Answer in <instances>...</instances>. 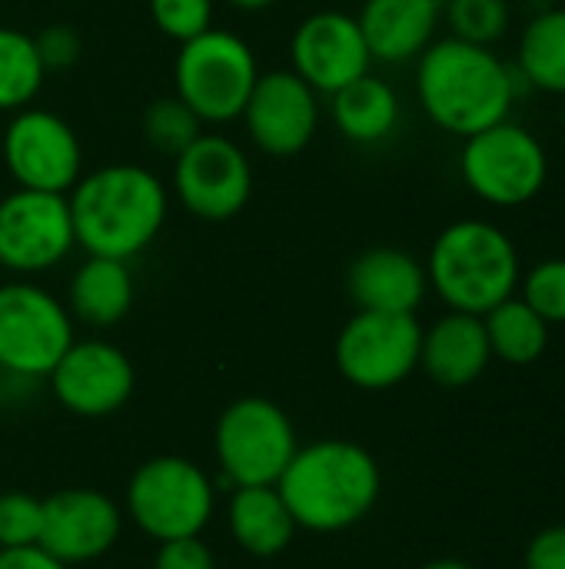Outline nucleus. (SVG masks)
<instances>
[{
	"mask_svg": "<svg viewBox=\"0 0 565 569\" xmlns=\"http://www.w3.org/2000/svg\"><path fill=\"white\" fill-rule=\"evenodd\" d=\"M519 90H529L493 47L436 37L416 57V100L430 123L460 140L509 120Z\"/></svg>",
	"mask_w": 565,
	"mask_h": 569,
	"instance_id": "obj_1",
	"label": "nucleus"
},
{
	"mask_svg": "<svg viewBox=\"0 0 565 569\" xmlns=\"http://www.w3.org/2000/svg\"><path fill=\"white\" fill-rule=\"evenodd\" d=\"M77 247L87 257L133 260L163 230L170 197L163 180L140 163H110L83 173L67 193Z\"/></svg>",
	"mask_w": 565,
	"mask_h": 569,
	"instance_id": "obj_2",
	"label": "nucleus"
},
{
	"mask_svg": "<svg viewBox=\"0 0 565 569\" xmlns=\"http://www.w3.org/2000/svg\"><path fill=\"white\" fill-rule=\"evenodd\" d=\"M276 490L300 530L343 533L373 513L383 473L366 447L333 437L300 447Z\"/></svg>",
	"mask_w": 565,
	"mask_h": 569,
	"instance_id": "obj_3",
	"label": "nucleus"
},
{
	"mask_svg": "<svg viewBox=\"0 0 565 569\" xmlns=\"http://www.w3.org/2000/svg\"><path fill=\"white\" fill-rule=\"evenodd\" d=\"M430 290L460 313L486 317L519 290V250L509 233L490 220H456L443 227L426 257Z\"/></svg>",
	"mask_w": 565,
	"mask_h": 569,
	"instance_id": "obj_4",
	"label": "nucleus"
},
{
	"mask_svg": "<svg viewBox=\"0 0 565 569\" xmlns=\"http://www.w3.org/2000/svg\"><path fill=\"white\" fill-rule=\"evenodd\" d=\"M256 77L260 63L253 47L216 27L180 43L173 60V93L200 117V123L240 120Z\"/></svg>",
	"mask_w": 565,
	"mask_h": 569,
	"instance_id": "obj_5",
	"label": "nucleus"
},
{
	"mask_svg": "<svg viewBox=\"0 0 565 569\" xmlns=\"http://www.w3.org/2000/svg\"><path fill=\"white\" fill-rule=\"evenodd\" d=\"M460 177L466 190L490 207H526L549 183V153L533 130L503 120L463 140Z\"/></svg>",
	"mask_w": 565,
	"mask_h": 569,
	"instance_id": "obj_6",
	"label": "nucleus"
},
{
	"mask_svg": "<svg viewBox=\"0 0 565 569\" xmlns=\"http://www.w3.org/2000/svg\"><path fill=\"white\" fill-rule=\"evenodd\" d=\"M213 510L216 487L186 457H153L127 483V513L157 543L200 537Z\"/></svg>",
	"mask_w": 565,
	"mask_h": 569,
	"instance_id": "obj_7",
	"label": "nucleus"
},
{
	"mask_svg": "<svg viewBox=\"0 0 565 569\" xmlns=\"http://www.w3.org/2000/svg\"><path fill=\"white\" fill-rule=\"evenodd\" d=\"M296 450L290 413L266 397H240L216 420L213 453L230 487H276Z\"/></svg>",
	"mask_w": 565,
	"mask_h": 569,
	"instance_id": "obj_8",
	"label": "nucleus"
},
{
	"mask_svg": "<svg viewBox=\"0 0 565 569\" xmlns=\"http://www.w3.org/2000/svg\"><path fill=\"white\" fill-rule=\"evenodd\" d=\"M70 343L67 303L30 280L0 283V373L7 380H47Z\"/></svg>",
	"mask_w": 565,
	"mask_h": 569,
	"instance_id": "obj_9",
	"label": "nucleus"
},
{
	"mask_svg": "<svg viewBox=\"0 0 565 569\" xmlns=\"http://www.w3.org/2000/svg\"><path fill=\"white\" fill-rule=\"evenodd\" d=\"M420 347L423 327L416 313L356 310L333 343V360L350 387L376 393L400 387L420 367Z\"/></svg>",
	"mask_w": 565,
	"mask_h": 569,
	"instance_id": "obj_10",
	"label": "nucleus"
},
{
	"mask_svg": "<svg viewBox=\"0 0 565 569\" xmlns=\"http://www.w3.org/2000/svg\"><path fill=\"white\" fill-rule=\"evenodd\" d=\"M173 193L196 220L226 223L243 213L253 197V167L236 140L200 133L173 157Z\"/></svg>",
	"mask_w": 565,
	"mask_h": 569,
	"instance_id": "obj_11",
	"label": "nucleus"
},
{
	"mask_svg": "<svg viewBox=\"0 0 565 569\" xmlns=\"http://www.w3.org/2000/svg\"><path fill=\"white\" fill-rule=\"evenodd\" d=\"M0 157L10 180L23 190L70 193L83 177V147L73 127L40 107H23L10 117Z\"/></svg>",
	"mask_w": 565,
	"mask_h": 569,
	"instance_id": "obj_12",
	"label": "nucleus"
},
{
	"mask_svg": "<svg viewBox=\"0 0 565 569\" xmlns=\"http://www.w3.org/2000/svg\"><path fill=\"white\" fill-rule=\"evenodd\" d=\"M77 247L67 193L10 190L0 197V267L13 277H37L63 263Z\"/></svg>",
	"mask_w": 565,
	"mask_h": 569,
	"instance_id": "obj_13",
	"label": "nucleus"
},
{
	"mask_svg": "<svg viewBox=\"0 0 565 569\" xmlns=\"http://www.w3.org/2000/svg\"><path fill=\"white\" fill-rule=\"evenodd\" d=\"M253 147L286 160L303 153L320 130V93L293 70H266L240 113Z\"/></svg>",
	"mask_w": 565,
	"mask_h": 569,
	"instance_id": "obj_14",
	"label": "nucleus"
},
{
	"mask_svg": "<svg viewBox=\"0 0 565 569\" xmlns=\"http://www.w3.org/2000/svg\"><path fill=\"white\" fill-rule=\"evenodd\" d=\"M47 380L50 393L67 413L103 420L130 403L137 370L130 357L110 340H73Z\"/></svg>",
	"mask_w": 565,
	"mask_h": 569,
	"instance_id": "obj_15",
	"label": "nucleus"
},
{
	"mask_svg": "<svg viewBox=\"0 0 565 569\" xmlns=\"http://www.w3.org/2000/svg\"><path fill=\"white\" fill-rule=\"evenodd\" d=\"M123 513L107 493L93 487H70L43 500L37 547L63 567H80L107 557L117 547Z\"/></svg>",
	"mask_w": 565,
	"mask_h": 569,
	"instance_id": "obj_16",
	"label": "nucleus"
},
{
	"mask_svg": "<svg viewBox=\"0 0 565 569\" xmlns=\"http://www.w3.org/2000/svg\"><path fill=\"white\" fill-rule=\"evenodd\" d=\"M290 70L320 97H333L346 83L370 73L373 57L356 17L343 10H316L303 17L290 37Z\"/></svg>",
	"mask_w": 565,
	"mask_h": 569,
	"instance_id": "obj_17",
	"label": "nucleus"
},
{
	"mask_svg": "<svg viewBox=\"0 0 565 569\" xmlns=\"http://www.w3.org/2000/svg\"><path fill=\"white\" fill-rule=\"evenodd\" d=\"M346 293L356 310L416 313L430 293L426 267L396 247H370L346 267Z\"/></svg>",
	"mask_w": 565,
	"mask_h": 569,
	"instance_id": "obj_18",
	"label": "nucleus"
},
{
	"mask_svg": "<svg viewBox=\"0 0 565 569\" xmlns=\"http://www.w3.org/2000/svg\"><path fill=\"white\" fill-rule=\"evenodd\" d=\"M356 23L373 63H410L436 40L443 0H363Z\"/></svg>",
	"mask_w": 565,
	"mask_h": 569,
	"instance_id": "obj_19",
	"label": "nucleus"
},
{
	"mask_svg": "<svg viewBox=\"0 0 565 569\" xmlns=\"http://www.w3.org/2000/svg\"><path fill=\"white\" fill-rule=\"evenodd\" d=\"M493 360L483 317L450 310L430 330H423L420 367L436 387L460 390L476 383Z\"/></svg>",
	"mask_w": 565,
	"mask_h": 569,
	"instance_id": "obj_20",
	"label": "nucleus"
},
{
	"mask_svg": "<svg viewBox=\"0 0 565 569\" xmlns=\"http://www.w3.org/2000/svg\"><path fill=\"white\" fill-rule=\"evenodd\" d=\"M133 297H137V287H133V273L127 260L87 257L70 277L67 310L73 320L93 330H110L133 310Z\"/></svg>",
	"mask_w": 565,
	"mask_h": 569,
	"instance_id": "obj_21",
	"label": "nucleus"
},
{
	"mask_svg": "<svg viewBox=\"0 0 565 569\" xmlns=\"http://www.w3.org/2000/svg\"><path fill=\"white\" fill-rule=\"evenodd\" d=\"M330 117L343 140L373 147L396 133L403 103L390 80L376 73H363L360 80L346 83L343 90L330 97Z\"/></svg>",
	"mask_w": 565,
	"mask_h": 569,
	"instance_id": "obj_22",
	"label": "nucleus"
},
{
	"mask_svg": "<svg viewBox=\"0 0 565 569\" xmlns=\"http://www.w3.org/2000/svg\"><path fill=\"white\" fill-rule=\"evenodd\" d=\"M226 527L236 547L263 560L280 557L300 530L276 487H233Z\"/></svg>",
	"mask_w": 565,
	"mask_h": 569,
	"instance_id": "obj_23",
	"label": "nucleus"
},
{
	"mask_svg": "<svg viewBox=\"0 0 565 569\" xmlns=\"http://www.w3.org/2000/svg\"><path fill=\"white\" fill-rule=\"evenodd\" d=\"M516 70L529 90L565 97V7H543L523 27Z\"/></svg>",
	"mask_w": 565,
	"mask_h": 569,
	"instance_id": "obj_24",
	"label": "nucleus"
},
{
	"mask_svg": "<svg viewBox=\"0 0 565 569\" xmlns=\"http://www.w3.org/2000/svg\"><path fill=\"white\" fill-rule=\"evenodd\" d=\"M483 323L493 357L509 367H529L549 347V323L523 297L503 300L483 317Z\"/></svg>",
	"mask_w": 565,
	"mask_h": 569,
	"instance_id": "obj_25",
	"label": "nucleus"
},
{
	"mask_svg": "<svg viewBox=\"0 0 565 569\" xmlns=\"http://www.w3.org/2000/svg\"><path fill=\"white\" fill-rule=\"evenodd\" d=\"M47 80V67L37 53V40L27 30L0 23V113L30 107Z\"/></svg>",
	"mask_w": 565,
	"mask_h": 569,
	"instance_id": "obj_26",
	"label": "nucleus"
},
{
	"mask_svg": "<svg viewBox=\"0 0 565 569\" xmlns=\"http://www.w3.org/2000/svg\"><path fill=\"white\" fill-rule=\"evenodd\" d=\"M443 20L450 27V37L493 47L509 33L513 7L509 0H443Z\"/></svg>",
	"mask_w": 565,
	"mask_h": 569,
	"instance_id": "obj_27",
	"label": "nucleus"
},
{
	"mask_svg": "<svg viewBox=\"0 0 565 569\" xmlns=\"http://www.w3.org/2000/svg\"><path fill=\"white\" fill-rule=\"evenodd\" d=\"M203 133L200 117L173 93V97H157L147 110H143V137L147 143L163 153V157H176L183 153L196 137Z\"/></svg>",
	"mask_w": 565,
	"mask_h": 569,
	"instance_id": "obj_28",
	"label": "nucleus"
},
{
	"mask_svg": "<svg viewBox=\"0 0 565 569\" xmlns=\"http://www.w3.org/2000/svg\"><path fill=\"white\" fill-rule=\"evenodd\" d=\"M523 287V300L553 327L565 323V257H549L539 260L526 270V277H519Z\"/></svg>",
	"mask_w": 565,
	"mask_h": 569,
	"instance_id": "obj_29",
	"label": "nucleus"
},
{
	"mask_svg": "<svg viewBox=\"0 0 565 569\" xmlns=\"http://www.w3.org/2000/svg\"><path fill=\"white\" fill-rule=\"evenodd\" d=\"M40 517H43V500H37L23 490L0 493V550L37 547Z\"/></svg>",
	"mask_w": 565,
	"mask_h": 569,
	"instance_id": "obj_30",
	"label": "nucleus"
},
{
	"mask_svg": "<svg viewBox=\"0 0 565 569\" xmlns=\"http://www.w3.org/2000/svg\"><path fill=\"white\" fill-rule=\"evenodd\" d=\"M150 20L163 37L186 43L213 27V0H150Z\"/></svg>",
	"mask_w": 565,
	"mask_h": 569,
	"instance_id": "obj_31",
	"label": "nucleus"
},
{
	"mask_svg": "<svg viewBox=\"0 0 565 569\" xmlns=\"http://www.w3.org/2000/svg\"><path fill=\"white\" fill-rule=\"evenodd\" d=\"M33 40H37V53H40L47 73L50 70H70L83 53V37L67 23H53V27L40 30Z\"/></svg>",
	"mask_w": 565,
	"mask_h": 569,
	"instance_id": "obj_32",
	"label": "nucleus"
},
{
	"mask_svg": "<svg viewBox=\"0 0 565 569\" xmlns=\"http://www.w3.org/2000/svg\"><path fill=\"white\" fill-rule=\"evenodd\" d=\"M153 569H216V557L200 537H183L160 543Z\"/></svg>",
	"mask_w": 565,
	"mask_h": 569,
	"instance_id": "obj_33",
	"label": "nucleus"
},
{
	"mask_svg": "<svg viewBox=\"0 0 565 569\" xmlns=\"http://www.w3.org/2000/svg\"><path fill=\"white\" fill-rule=\"evenodd\" d=\"M526 569H565V527H549L526 547Z\"/></svg>",
	"mask_w": 565,
	"mask_h": 569,
	"instance_id": "obj_34",
	"label": "nucleus"
},
{
	"mask_svg": "<svg viewBox=\"0 0 565 569\" xmlns=\"http://www.w3.org/2000/svg\"><path fill=\"white\" fill-rule=\"evenodd\" d=\"M0 569H70L53 560L40 547H20V550H0Z\"/></svg>",
	"mask_w": 565,
	"mask_h": 569,
	"instance_id": "obj_35",
	"label": "nucleus"
},
{
	"mask_svg": "<svg viewBox=\"0 0 565 569\" xmlns=\"http://www.w3.org/2000/svg\"><path fill=\"white\" fill-rule=\"evenodd\" d=\"M230 7H236V10H246V13H256V10H266V7H273L276 0H226Z\"/></svg>",
	"mask_w": 565,
	"mask_h": 569,
	"instance_id": "obj_36",
	"label": "nucleus"
},
{
	"mask_svg": "<svg viewBox=\"0 0 565 569\" xmlns=\"http://www.w3.org/2000/svg\"><path fill=\"white\" fill-rule=\"evenodd\" d=\"M420 569H473L470 563H463V560H433V563H426V567Z\"/></svg>",
	"mask_w": 565,
	"mask_h": 569,
	"instance_id": "obj_37",
	"label": "nucleus"
},
{
	"mask_svg": "<svg viewBox=\"0 0 565 569\" xmlns=\"http://www.w3.org/2000/svg\"><path fill=\"white\" fill-rule=\"evenodd\" d=\"M7 393H10V387H7V377L0 373V413H3V403H7Z\"/></svg>",
	"mask_w": 565,
	"mask_h": 569,
	"instance_id": "obj_38",
	"label": "nucleus"
}]
</instances>
